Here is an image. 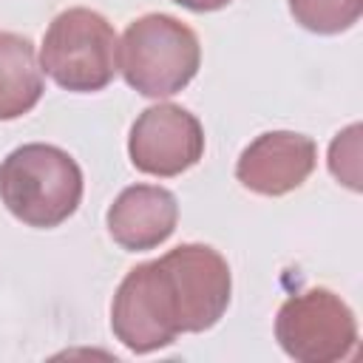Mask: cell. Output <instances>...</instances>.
Instances as JSON below:
<instances>
[{
	"label": "cell",
	"mask_w": 363,
	"mask_h": 363,
	"mask_svg": "<svg viewBox=\"0 0 363 363\" xmlns=\"http://www.w3.org/2000/svg\"><path fill=\"white\" fill-rule=\"evenodd\" d=\"M0 201L28 227H60L82 201V170L57 145H20L0 164Z\"/></svg>",
	"instance_id": "obj_1"
},
{
	"label": "cell",
	"mask_w": 363,
	"mask_h": 363,
	"mask_svg": "<svg viewBox=\"0 0 363 363\" xmlns=\"http://www.w3.org/2000/svg\"><path fill=\"white\" fill-rule=\"evenodd\" d=\"M201 45L190 26L170 14L136 17L119 40V71L142 96H173L196 77Z\"/></svg>",
	"instance_id": "obj_2"
},
{
	"label": "cell",
	"mask_w": 363,
	"mask_h": 363,
	"mask_svg": "<svg viewBox=\"0 0 363 363\" xmlns=\"http://www.w3.org/2000/svg\"><path fill=\"white\" fill-rule=\"evenodd\" d=\"M40 68L65 91H102L119 71V40L113 26L85 6L60 11L45 28Z\"/></svg>",
	"instance_id": "obj_3"
},
{
	"label": "cell",
	"mask_w": 363,
	"mask_h": 363,
	"mask_svg": "<svg viewBox=\"0 0 363 363\" xmlns=\"http://www.w3.org/2000/svg\"><path fill=\"white\" fill-rule=\"evenodd\" d=\"M275 340L301 363L346 360L357 346V320L349 303L326 286L289 295L275 315Z\"/></svg>",
	"instance_id": "obj_4"
},
{
	"label": "cell",
	"mask_w": 363,
	"mask_h": 363,
	"mask_svg": "<svg viewBox=\"0 0 363 363\" xmlns=\"http://www.w3.org/2000/svg\"><path fill=\"white\" fill-rule=\"evenodd\" d=\"M111 329L136 354L164 349L182 335L173 286L159 258L136 264L122 278L111 303Z\"/></svg>",
	"instance_id": "obj_5"
},
{
	"label": "cell",
	"mask_w": 363,
	"mask_h": 363,
	"mask_svg": "<svg viewBox=\"0 0 363 363\" xmlns=\"http://www.w3.org/2000/svg\"><path fill=\"white\" fill-rule=\"evenodd\" d=\"M159 264L164 267L173 286L182 335L216 326L227 312L233 292L224 255L207 244H179L176 250L164 252Z\"/></svg>",
	"instance_id": "obj_6"
},
{
	"label": "cell",
	"mask_w": 363,
	"mask_h": 363,
	"mask_svg": "<svg viewBox=\"0 0 363 363\" xmlns=\"http://www.w3.org/2000/svg\"><path fill=\"white\" fill-rule=\"evenodd\" d=\"M128 153L136 170L159 179L190 170L204 153V128L182 105L159 102L145 108L128 136Z\"/></svg>",
	"instance_id": "obj_7"
},
{
	"label": "cell",
	"mask_w": 363,
	"mask_h": 363,
	"mask_svg": "<svg viewBox=\"0 0 363 363\" xmlns=\"http://www.w3.org/2000/svg\"><path fill=\"white\" fill-rule=\"evenodd\" d=\"M318 164V145L295 130L255 136L235 162V179L258 196H286L298 190Z\"/></svg>",
	"instance_id": "obj_8"
},
{
	"label": "cell",
	"mask_w": 363,
	"mask_h": 363,
	"mask_svg": "<svg viewBox=\"0 0 363 363\" xmlns=\"http://www.w3.org/2000/svg\"><path fill=\"white\" fill-rule=\"evenodd\" d=\"M105 221L111 238L122 250L142 252L164 244L173 235L179 221V204L167 187L130 184L113 199Z\"/></svg>",
	"instance_id": "obj_9"
},
{
	"label": "cell",
	"mask_w": 363,
	"mask_h": 363,
	"mask_svg": "<svg viewBox=\"0 0 363 363\" xmlns=\"http://www.w3.org/2000/svg\"><path fill=\"white\" fill-rule=\"evenodd\" d=\"M43 91V68L31 40L14 31H0V122L28 113Z\"/></svg>",
	"instance_id": "obj_10"
},
{
	"label": "cell",
	"mask_w": 363,
	"mask_h": 363,
	"mask_svg": "<svg viewBox=\"0 0 363 363\" xmlns=\"http://www.w3.org/2000/svg\"><path fill=\"white\" fill-rule=\"evenodd\" d=\"M289 14L312 34H340L363 14V0H289Z\"/></svg>",
	"instance_id": "obj_11"
},
{
	"label": "cell",
	"mask_w": 363,
	"mask_h": 363,
	"mask_svg": "<svg viewBox=\"0 0 363 363\" xmlns=\"http://www.w3.org/2000/svg\"><path fill=\"white\" fill-rule=\"evenodd\" d=\"M329 170L337 182L360 190V125H349L329 147Z\"/></svg>",
	"instance_id": "obj_12"
},
{
	"label": "cell",
	"mask_w": 363,
	"mask_h": 363,
	"mask_svg": "<svg viewBox=\"0 0 363 363\" xmlns=\"http://www.w3.org/2000/svg\"><path fill=\"white\" fill-rule=\"evenodd\" d=\"M173 3L184 6V9H190V11H218V9H224L230 0H173Z\"/></svg>",
	"instance_id": "obj_13"
}]
</instances>
